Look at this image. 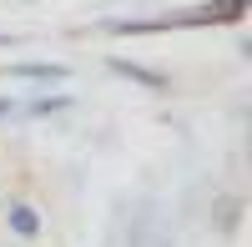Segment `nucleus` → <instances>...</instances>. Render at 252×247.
Wrapping results in <instances>:
<instances>
[{"instance_id":"6e6552de","label":"nucleus","mask_w":252,"mask_h":247,"mask_svg":"<svg viewBox=\"0 0 252 247\" xmlns=\"http://www.w3.org/2000/svg\"><path fill=\"white\" fill-rule=\"evenodd\" d=\"M10 247H26V242H10Z\"/></svg>"},{"instance_id":"39448f33","label":"nucleus","mask_w":252,"mask_h":247,"mask_svg":"<svg viewBox=\"0 0 252 247\" xmlns=\"http://www.w3.org/2000/svg\"><path fill=\"white\" fill-rule=\"evenodd\" d=\"M71 106H76V96H66V91H46V96L26 101V106H15V116H35V121H46V116H66Z\"/></svg>"},{"instance_id":"0eeeda50","label":"nucleus","mask_w":252,"mask_h":247,"mask_svg":"<svg viewBox=\"0 0 252 247\" xmlns=\"http://www.w3.org/2000/svg\"><path fill=\"white\" fill-rule=\"evenodd\" d=\"M10 46H20V35H10V31H0V51H10Z\"/></svg>"},{"instance_id":"f03ea898","label":"nucleus","mask_w":252,"mask_h":247,"mask_svg":"<svg viewBox=\"0 0 252 247\" xmlns=\"http://www.w3.org/2000/svg\"><path fill=\"white\" fill-rule=\"evenodd\" d=\"M5 232L15 237V242H35L40 232H46V217H40V207L31 197H5Z\"/></svg>"},{"instance_id":"20e7f679","label":"nucleus","mask_w":252,"mask_h":247,"mask_svg":"<svg viewBox=\"0 0 252 247\" xmlns=\"http://www.w3.org/2000/svg\"><path fill=\"white\" fill-rule=\"evenodd\" d=\"M106 71L121 76V81H131V86H146V91H172V76L141 66V61H126V56H106Z\"/></svg>"},{"instance_id":"423d86ee","label":"nucleus","mask_w":252,"mask_h":247,"mask_svg":"<svg viewBox=\"0 0 252 247\" xmlns=\"http://www.w3.org/2000/svg\"><path fill=\"white\" fill-rule=\"evenodd\" d=\"M15 106H20L15 96H0V121H5V116H15Z\"/></svg>"},{"instance_id":"f257e3e1","label":"nucleus","mask_w":252,"mask_h":247,"mask_svg":"<svg viewBox=\"0 0 252 247\" xmlns=\"http://www.w3.org/2000/svg\"><path fill=\"white\" fill-rule=\"evenodd\" d=\"M252 0H202V5H182V10H161L146 20H101V31L111 35H152V31H187V26H232L247 15Z\"/></svg>"},{"instance_id":"7ed1b4c3","label":"nucleus","mask_w":252,"mask_h":247,"mask_svg":"<svg viewBox=\"0 0 252 247\" xmlns=\"http://www.w3.org/2000/svg\"><path fill=\"white\" fill-rule=\"evenodd\" d=\"M5 76L10 81H31V86H61V81H71V66L66 61H10Z\"/></svg>"}]
</instances>
